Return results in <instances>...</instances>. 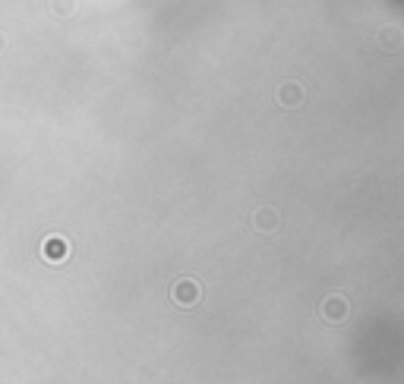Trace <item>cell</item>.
Returning a JSON list of instances; mask_svg holds the SVG:
<instances>
[{
  "instance_id": "cell-4",
  "label": "cell",
  "mask_w": 404,
  "mask_h": 384,
  "mask_svg": "<svg viewBox=\"0 0 404 384\" xmlns=\"http://www.w3.org/2000/svg\"><path fill=\"white\" fill-rule=\"evenodd\" d=\"M322 312H325V315H332V318H341V315H345V303H341L338 296H332L329 303L322 306Z\"/></svg>"
},
{
  "instance_id": "cell-2",
  "label": "cell",
  "mask_w": 404,
  "mask_h": 384,
  "mask_svg": "<svg viewBox=\"0 0 404 384\" xmlns=\"http://www.w3.org/2000/svg\"><path fill=\"white\" fill-rule=\"evenodd\" d=\"M196 296H199V287H196L193 281H183L180 287H174V299H177V303H183V306H193Z\"/></svg>"
},
{
  "instance_id": "cell-1",
  "label": "cell",
  "mask_w": 404,
  "mask_h": 384,
  "mask_svg": "<svg viewBox=\"0 0 404 384\" xmlns=\"http://www.w3.org/2000/svg\"><path fill=\"white\" fill-rule=\"evenodd\" d=\"M300 98H303V89H300L297 82H285V85L278 89V101L285 104V107H294V104H300Z\"/></svg>"
},
{
  "instance_id": "cell-5",
  "label": "cell",
  "mask_w": 404,
  "mask_h": 384,
  "mask_svg": "<svg viewBox=\"0 0 404 384\" xmlns=\"http://www.w3.org/2000/svg\"><path fill=\"white\" fill-rule=\"evenodd\" d=\"M398 32L395 29H385V32H382V41H385V45H389V51H395V45H398Z\"/></svg>"
},
{
  "instance_id": "cell-3",
  "label": "cell",
  "mask_w": 404,
  "mask_h": 384,
  "mask_svg": "<svg viewBox=\"0 0 404 384\" xmlns=\"http://www.w3.org/2000/svg\"><path fill=\"white\" fill-rule=\"evenodd\" d=\"M256 227H259V230H275L278 227V215L272 211V208H262V211H256Z\"/></svg>"
}]
</instances>
